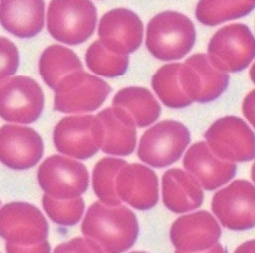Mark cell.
<instances>
[{"label": "cell", "instance_id": "obj_7", "mask_svg": "<svg viewBox=\"0 0 255 253\" xmlns=\"http://www.w3.org/2000/svg\"><path fill=\"white\" fill-rule=\"evenodd\" d=\"M54 109L62 113H89L100 108L111 92L103 80L83 70L66 75L56 87Z\"/></svg>", "mask_w": 255, "mask_h": 253}, {"label": "cell", "instance_id": "obj_6", "mask_svg": "<svg viewBox=\"0 0 255 253\" xmlns=\"http://www.w3.org/2000/svg\"><path fill=\"white\" fill-rule=\"evenodd\" d=\"M208 56L224 72L242 71L255 58V37L243 23L228 24L211 39Z\"/></svg>", "mask_w": 255, "mask_h": 253}, {"label": "cell", "instance_id": "obj_4", "mask_svg": "<svg viewBox=\"0 0 255 253\" xmlns=\"http://www.w3.org/2000/svg\"><path fill=\"white\" fill-rule=\"evenodd\" d=\"M96 23L97 9L91 0H52L49 4L47 28L61 43H84L93 35Z\"/></svg>", "mask_w": 255, "mask_h": 253}, {"label": "cell", "instance_id": "obj_19", "mask_svg": "<svg viewBox=\"0 0 255 253\" xmlns=\"http://www.w3.org/2000/svg\"><path fill=\"white\" fill-rule=\"evenodd\" d=\"M101 124V149L114 156H129L136 145V124L125 109L106 108L96 116Z\"/></svg>", "mask_w": 255, "mask_h": 253}, {"label": "cell", "instance_id": "obj_31", "mask_svg": "<svg viewBox=\"0 0 255 253\" xmlns=\"http://www.w3.org/2000/svg\"><path fill=\"white\" fill-rule=\"evenodd\" d=\"M243 114L255 128V90L251 91L244 99L242 105Z\"/></svg>", "mask_w": 255, "mask_h": 253}, {"label": "cell", "instance_id": "obj_11", "mask_svg": "<svg viewBox=\"0 0 255 253\" xmlns=\"http://www.w3.org/2000/svg\"><path fill=\"white\" fill-rule=\"evenodd\" d=\"M53 139L59 153L86 160L101 148V124L92 115L64 117L56 125Z\"/></svg>", "mask_w": 255, "mask_h": 253}, {"label": "cell", "instance_id": "obj_15", "mask_svg": "<svg viewBox=\"0 0 255 253\" xmlns=\"http://www.w3.org/2000/svg\"><path fill=\"white\" fill-rule=\"evenodd\" d=\"M98 34L109 51L128 55L140 47L143 24L139 16L127 8H115L102 16Z\"/></svg>", "mask_w": 255, "mask_h": 253}, {"label": "cell", "instance_id": "obj_29", "mask_svg": "<svg viewBox=\"0 0 255 253\" xmlns=\"http://www.w3.org/2000/svg\"><path fill=\"white\" fill-rule=\"evenodd\" d=\"M1 80L13 75L18 67L19 57L15 45L7 38H1Z\"/></svg>", "mask_w": 255, "mask_h": 253}, {"label": "cell", "instance_id": "obj_28", "mask_svg": "<svg viewBox=\"0 0 255 253\" xmlns=\"http://www.w3.org/2000/svg\"><path fill=\"white\" fill-rule=\"evenodd\" d=\"M43 208L49 218L61 226H74L80 222L85 212V200L80 196L70 199H59L45 194Z\"/></svg>", "mask_w": 255, "mask_h": 253}, {"label": "cell", "instance_id": "obj_35", "mask_svg": "<svg viewBox=\"0 0 255 253\" xmlns=\"http://www.w3.org/2000/svg\"><path fill=\"white\" fill-rule=\"evenodd\" d=\"M247 1H250V2H254V3H255V0H247Z\"/></svg>", "mask_w": 255, "mask_h": 253}, {"label": "cell", "instance_id": "obj_21", "mask_svg": "<svg viewBox=\"0 0 255 253\" xmlns=\"http://www.w3.org/2000/svg\"><path fill=\"white\" fill-rule=\"evenodd\" d=\"M162 190L164 205L177 214L196 210L203 201L198 180L181 169H171L164 174Z\"/></svg>", "mask_w": 255, "mask_h": 253}, {"label": "cell", "instance_id": "obj_5", "mask_svg": "<svg viewBox=\"0 0 255 253\" xmlns=\"http://www.w3.org/2000/svg\"><path fill=\"white\" fill-rule=\"evenodd\" d=\"M190 142V132L185 125L165 120L147 129L141 136L138 158L145 164L164 168L177 162Z\"/></svg>", "mask_w": 255, "mask_h": 253}, {"label": "cell", "instance_id": "obj_16", "mask_svg": "<svg viewBox=\"0 0 255 253\" xmlns=\"http://www.w3.org/2000/svg\"><path fill=\"white\" fill-rule=\"evenodd\" d=\"M44 155L41 136L31 127L3 125L0 130V158L1 163L13 170L34 167Z\"/></svg>", "mask_w": 255, "mask_h": 253}, {"label": "cell", "instance_id": "obj_23", "mask_svg": "<svg viewBox=\"0 0 255 253\" xmlns=\"http://www.w3.org/2000/svg\"><path fill=\"white\" fill-rule=\"evenodd\" d=\"M83 70V64L72 50L52 45L45 49L39 61V71L48 87L55 90L66 75Z\"/></svg>", "mask_w": 255, "mask_h": 253}, {"label": "cell", "instance_id": "obj_14", "mask_svg": "<svg viewBox=\"0 0 255 253\" xmlns=\"http://www.w3.org/2000/svg\"><path fill=\"white\" fill-rule=\"evenodd\" d=\"M180 80L192 101L209 103L218 99L228 88L229 75L218 69L207 54H194L181 64Z\"/></svg>", "mask_w": 255, "mask_h": 253}, {"label": "cell", "instance_id": "obj_13", "mask_svg": "<svg viewBox=\"0 0 255 253\" xmlns=\"http://www.w3.org/2000/svg\"><path fill=\"white\" fill-rule=\"evenodd\" d=\"M212 209L228 229H251L255 225V187L246 180L234 181L215 194Z\"/></svg>", "mask_w": 255, "mask_h": 253}, {"label": "cell", "instance_id": "obj_34", "mask_svg": "<svg viewBox=\"0 0 255 253\" xmlns=\"http://www.w3.org/2000/svg\"><path fill=\"white\" fill-rule=\"evenodd\" d=\"M251 177H252V180L255 182V163L253 164L251 169Z\"/></svg>", "mask_w": 255, "mask_h": 253}, {"label": "cell", "instance_id": "obj_25", "mask_svg": "<svg viewBox=\"0 0 255 253\" xmlns=\"http://www.w3.org/2000/svg\"><path fill=\"white\" fill-rule=\"evenodd\" d=\"M255 7L247 0H199L195 15L206 26H217L222 22L243 17Z\"/></svg>", "mask_w": 255, "mask_h": 253}, {"label": "cell", "instance_id": "obj_33", "mask_svg": "<svg viewBox=\"0 0 255 253\" xmlns=\"http://www.w3.org/2000/svg\"><path fill=\"white\" fill-rule=\"evenodd\" d=\"M250 78H251L252 82L255 84V63L252 65V67L250 69Z\"/></svg>", "mask_w": 255, "mask_h": 253}, {"label": "cell", "instance_id": "obj_17", "mask_svg": "<svg viewBox=\"0 0 255 253\" xmlns=\"http://www.w3.org/2000/svg\"><path fill=\"white\" fill-rule=\"evenodd\" d=\"M116 192L121 201L133 209L146 211L159 200V182L156 173L140 164H127L118 173Z\"/></svg>", "mask_w": 255, "mask_h": 253}, {"label": "cell", "instance_id": "obj_26", "mask_svg": "<svg viewBox=\"0 0 255 253\" xmlns=\"http://www.w3.org/2000/svg\"><path fill=\"white\" fill-rule=\"evenodd\" d=\"M128 163L121 159L104 158L100 160L93 171V188L103 204L116 207L121 199L116 192V178L119 171Z\"/></svg>", "mask_w": 255, "mask_h": 253}, {"label": "cell", "instance_id": "obj_8", "mask_svg": "<svg viewBox=\"0 0 255 253\" xmlns=\"http://www.w3.org/2000/svg\"><path fill=\"white\" fill-rule=\"evenodd\" d=\"M44 109V94L40 85L29 77L17 75L1 80L0 114L8 122L30 124Z\"/></svg>", "mask_w": 255, "mask_h": 253}, {"label": "cell", "instance_id": "obj_1", "mask_svg": "<svg viewBox=\"0 0 255 253\" xmlns=\"http://www.w3.org/2000/svg\"><path fill=\"white\" fill-rule=\"evenodd\" d=\"M82 233L97 252H123L130 249L138 236L134 213L123 206L110 207L97 201L88 210Z\"/></svg>", "mask_w": 255, "mask_h": 253}, {"label": "cell", "instance_id": "obj_9", "mask_svg": "<svg viewBox=\"0 0 255 253\" xmlns=\"http://www.w3.org/2000/svg\"><path fill=\"white\" fill-rule=\"evenodd\" d=\"M38 182L45 193L59 199L80 197L89 186L86 166L67 157L47 158L38 170Z\"/></svg>", "mask_w": 255, "mask_h": 253}, {"label": "cell", "instance_id": "obj_22", "mask_svg": "<svg viewBox=\"0 0 255 253\" xmlns=\"http://www.w3.org/2000/svg\"><path fill=\"white\" fill-rule=\"evenodd\" d=\"M112 104L128 112L140 128L156 122L161 114L158 101L147 89L141 87L122 89L115 95Z\"/></svg>", "mask_w": 255, "mask_h": 253}, {"label": "cell", "instance_id": "obj_30", "mask_svg": "<svg viewBox=\"0 0 255 253\" xmlns=\"http://www.w3.org/2000/svg\"><path fill=\"white\" fill-rule=\"evenodd\" d=\"M59 251H87V252H97L95 246L86 238V239H82V238H76L73 239L67 243H63L62 245H59L58 247L55 248V252H59Z\"/></svg>", "mask_w": 255, "mask_h": 253}, {"label": "cell", "instance_id": "obj_3", "mask_svg": "<svg viewBox=\"0 0 255 253\" xmlns=\"http://www.w3.org/2000/svg\"><path fill=\"white\" fill-rule=\"evenodd\" d=\"M196 39L193 22L177 11H164L147 24L145 44L149 53L163 61L178 60L187 55Z\"/></svg>", "mask_w": 255, "mask_h": 253}, {"label": "cell", "instance_id": "obj_10", "mask_svg": "<svg viewBox=\"0 0 255 253\" xmlns=\"http://www.w3.org/2000/svg\"><path fill=\"white\" fill-rule=\"evenodd\" d=\"M214 153L230 162H247L255 158V134L240 118L227 116L214 122L205 133Z\"/></svg>", "mask_w": 255, "mask_h": 253}, {"label": "cell", "instance_id": "obj_12", "mask_svg": "<svg viewBox=\"0 0 255 253\" xmlns=\"http://www.w3.org/2000/svg\"><path fill=\"white\" fill-rule=\"evenodd\" d=\"M221 227L206 211L196 212L177 219L172 225L170 237L177 252L222 251Z\"/></svg>", "mask_w": 255, "mask_h": 253}, {"label": "cell", "instance_id": "obj_18", "mask_svg": "<svg viewBox=\"0 0 255 253\" xmlns=\"http://www.w3.org/2000/svg\"><path fill=\"white\" fill-rule=\"evenodd\" d=\"M185 169L207 190H215L233 179L237 166L218 157L208 142L199 141L187 150L183 159Z\"/></svg>", "mask_w": 255, "mask_h": 253}, {"label": "cell", "instance_id": "obj_20", "mask_svg": "<svg viewBox=\"0 0 255 253\" xmlns=\"http://www.w3.org/2000/svg\"><path fill=\"white\" fill-rule=\"evenodd\" d=\"M1 24L15 37L27 39L44 28V0H1Z\"/></svg>", "mask_w": 255, "mask_h": 253}, {"label": "cell", "instance_id": "obj_2", "mask_svg": "<svg viewBox=\"0 0 255 253\" xmlns=\"http://www.w3.org/2000/svg\"><path fill=\"white\" fill-rule=\"evenodd\" d=\"M0 233L7 252H49L48 223L38 208L27 202H10L0 214Z\"/></svg>", "mask_w": 255, "mask_h": 253}, {"label": "cell", "instance_id": "obj_32", "mask_svg": "<svg viewBox=\"0 0 255 253\" xmlns=\"http://www.w3.org/2000/svg\"><path fill=\"white\" fill-rule=\"evenodd\" d=\"M237 252H255V240L248 241L236 249Z\"/></svg>", "mask_w": 255, "mask_h": 253}, {"label": "cell", "instance_id": "obj_27", "mask_svg": "<svg viewBox=\"0 0 255 253\" xmlns=\"http://www.w3.org/2000/svg\"><path fill=\"white\" fill-rule=\"evenodd\" d=\"M86 63L89 69L96 74L115 78L125 74L129 59L127 55H119L109 51L98 40L89 47L86 53Z\"/></svg>", "mask_w": 255, "mask_h": 253}, {"label": "cell", "instance_id": "obj_24", "mask_svg": "<svg viewBox=\"0 0 255 253\" xmlns=\"http://www.w3.org/2000/svg\"><path fill=\"white\" fill-rule=\"evenodd\" d=\"M180 69V63L167 64L162 66L151 79L152 89L169 108H185L193 102L182 87Z\"/></svg>", "mask_w": 255, "mask_h": 253}]
</instances>
